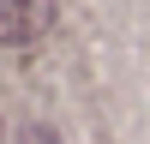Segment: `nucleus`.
Returning a JSON list of instances; mask_svg holds the SVG:
<instances>
[{"label": "nucleus", "instance_id": "f257e3e1", "mask_svg": "<svg viewBox=\"0 0 150 144\" xmlns=\"http://www.w3.org/2000/svg\"><path fill=\"white\" fill-rule=\"evenodd\" d=\"M54 24V0H0V42H36Z\"/></svg>", "mask_w": 150, "mask_h": 144}]
</instances>
